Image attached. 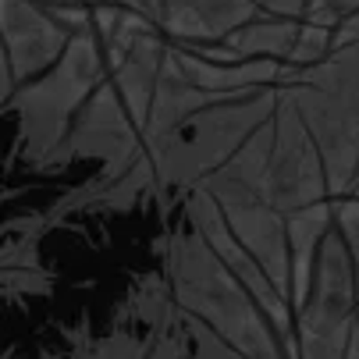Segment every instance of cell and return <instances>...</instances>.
Masks as SVG:
<instances>
[{"label": "cell", "instance_id": "obj_1", "mask_svg": "<svg viewBox=\"0 0 359 359\" xmlns=\"http://www.w3.org/2000/svg\"><path fill=\"white\" fill-rule=\"evenodd\" d=\"M168 281L185 313L203 320L249 359H288V348L260 302L221 260V252L203 238L189 214L185 224L168 238Z\"/></svg>", "mask_w": 359, "mask_h": 359}, {"label": "cell", "instance_id": "obj_2", "mask_svg": "<svg viewBox=\"0 0 359 359\" xmlns=\"http://www.w3.org/2000/svg\"><path fill=\"white\" fill-rule=\"evenodd\" d=\"M281 100V86H264L249 93L217 96L210 104L192 111L178 128L164 139L146 146L153 168H157L161 192H189L224 161H231L242 142L274 118Z\"/></svg>", "mask_w": 359, "mask_h": 359}, {"label": "cell", "instance_id": "obj_3", "mask_svg": "<svg viewBox=\"0 0 359 359\" xmlns=\"http://www.w3.org/2000/svg\"><path fill=\"white\" fill-rule=\"evenodd\" d=\"M107 79H111V61H107L104 39L93 25L72 36L68 50L54 68H46L32 82L18 86L11 100H4V111L15 114L18 121V149L25 164L39 168L65 142L75 114L89 104V96Z\"/></svg>", "mask_w": 359, "mask_h": 359}, {"label": "cell", "instance_id": "obj_4", "mask_svg": "<svg viewBox=\"0 0 359 359\" xmlns=\"http://www.w3.org/2000/svg\"><path fill=\"white\" fill-rule=\"evenodd\" d=\"M288 93L320 146L331 199H345L359 178V43H338L302 68Z\"/></svg>", "mask_w": 359, "mask_h": 359}, {"label": "cell", "instance_id": "obj_5", "mask_svg": "<svg viewBox=\"0 0 359 359\" xmlns=\"http://www.w3.org/2000/svg\"><path fill=\"white\" fill-rule=\"evenodd\" d=\"M355 306H359L355 264L338 224H331L317 252L310 292L295 310L299 359H348Z\"/></svg>", "mask_w": 359, "mask_h": 359}, {"label": "cell", "instance_id": "obj_6", "mask_svg": "<svg viewBox=\"0 0 359 359\" xmlns=\"http://www.w3.org/2000/svg\"><path fill=\"white\" fill-rule=\"evenodd\" d=\"M142 153H146L142 128L135 125L132 111L125 107L114 79H107L89 96V104L75 114L65 142L50 153L36 171L54 175V171H65L79 161H93V164H100L96 182L104 185V182L121 178Z\"/></svg>", "mask_w": 359, "mask_h": 359}, {"label": "cell", "instance_id": "obj_7", "mask_svg": "<svg viewBox=\"0 0 359 359\" xmlns=\"http://www.w3.org/2000/svg\"><path fill=\"white\" fill-rule=\"evenodd\" d=\"M320 199H331L327 168L320 146L306 125L299 104L292 100L288 86H281V100L274 111V149L267 168V203L281 214L313 207Z\"/></svg>", "mask_w": 359, "mask_h": 359}, {"label": "cell", "instance_id": "obj_8", "mask_svg": "<svg viewBox=\"0 0 359 359\" xmlns=\"http://www.w3.org/2000/svg\"><path fill=\"white\" fill-rule=\"evenodd\" d=\"M0 18H4V100H11L18 86L61 61L75 32L36 0H4Z\"/></svg>", "mask_w": 359, "mask_h": 359}, {"label": "cell", "instance_id": "obj_9", "mask_svg": "<svg viewBox=\"0 0 359 359\" xmlns=\"http://www.w3.org/2000/svg\"><path fill=\"white\" fill-rule=\"evenodd\" d=\"M221 207V203H217ZM235 238L267 267V274L292 295V249H288V214L260 196V199H242L221 207Z\"/></svg>", "mask_w": 359, "mask_h": 359}, {"label": "cell", "instance_id": "obj_10", "mask_svg": "<svg viewBox=\"0 0 359 359\" xmlns=\"http://www.w3.org/2000/svg\"><path fill=\"white\" fill-rule=\"evenodd\" d=\"M142 359H249V355L175 302L171 317L153 331L149 352Z\"/></svg>", "mask_w": 359, "mask_h": 359}, {"label": "cell", "instance_id": "obj_11", "mask_svg": "<svg viewBox=\"0 0 359 359\" xmlns=\"http://www.w3.org/2000/svg\"><path fill=\"white\" fill-rule=\"evenodd\" d=\"M334 224V199H320L313 207H302L288 214V249H292V302L295 310L302 306L306 292L313 281V267H317V252L324 235Z\"/></svg>", "mask_w": 359, "mask_h": 359}, {"label": "cell", "instance_id": "obj_12", "mask_svg": "<svg viewBox=\"0 0 359 359\" xmlns=\"http://www.w3.org/2000/svg\"><path fill=\"white\" fill-rule=\"evenodd\" d=\"M299 29H302L299 18H278V15L260 11L252 22L235 29L224 43L235 50V54H242V57H274V61L288 65L292 46L299 39Z\"/></svg>", "mask_w": 359, "mask_h": 359}, {"label": "cell", "instance_id": "obj_13", "mask_svg": "<svg viewBox=\"0 0 359 359\" xmlns=\"http://www.w3.org/2000/svg\"><path fill=\"white\" fill-rule=\"evenodd\" d=\"M153 331L139 327V331H114L107 338H96V341H82V348L75 352L79 359H142L149 352Z\"/></svg>", "mask_w": 359, "mask_h": 359}, {"label": "cell", "instance_id": "obj_14", "mask_svg": "<svg viewBox=\"0 0 359 359\" xmlns=\"http://www.w3.org/2000/svg\"><path fill=\"white\" fill-rule=\"evenodd\" d=\"M334 224L352 252V264H355V278H359V196H345L334 199Z\"/></svg>", "mask_w": 359, "mask_h": 359}, {"label": "cell", "instance_id": "obj_15", "mask_svg": "<svg viewBox=\"0 0 359 359\" xmlns=\"http://www.w3.org/2000/svg\"><path fill=\"white\" fill-rule=\"evenodd\" d=\"M352 11H359V0H313L310 11H306V18L338 29V25H341V18H348Z\"/></svg>", "mask_w": 359, "mask_h": 359}, {"label": "cell", "instance_id": "obj_16", "mask_svg": "<svg viewBox=\"0 0 359 359\" xmlns=\"http://www.w3.org/2000/svg\"><path fill=\"white\" fill-rule=\"evenodd\" d=\"M348 196H359V178H355V185H352V192Z\"/></svg>", "mask_w": 359, "mask_h": 359}, {"label": "cell", "instance_id": "obj_17", "mask_svg": "<svg viewBox=\"0 0 359 359\" xmlns=\"http://www.w3.org/2000/svg\"><path fill=\"white\" fill-rule=\"evenodd\" d=\"M36 4H61V0H36Z\"/></svg>", "mask_w": 359, "mask_h": 359}, {"label": "cell", "instance_id": "obj_18", "mask_svg": "<svg viewBox=\"0 0 359 359\" xmlns=\"http://www.w3.org/2000/svg\"><path fill=\"white\" fill-rule=\"evenodd\" d=\"M50 359H79V355H50Z\"/></svg>", "mask_w": 359, "mask_h": 359}, {"label": "cell", "instance_id": "obj_19", "mask_svg": "<svg viewBox=\"0 0 359 359\" xmlns=\"http://www.w3.org/2000/svg\"><path fill=\"white\" fill-rule=\"evenodd\" d=\"M355 317H359V306H355Z\"/></svg>", "mask_w": 359, "mask_h": 359}, {"label": "cell", "instance_id": "obj_20", "mask_svg": "<svg viewBox=\"0 0 359 359\" xmlns=\"http://www.w3.org/2000/svg\"><path fill=\"white\" fill-rule=\"evenodd\" d=\"M256 4H260V0H256Z\"/></svg>", "mask_w": 359, "mask_h": 359}]
</instances>
